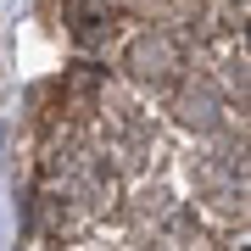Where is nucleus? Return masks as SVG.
<instances>
[{
	"label": "nucleus",
	"mask_w": 251,
	"mask_h": 251,
	"mask_svg": "<svg viewBox=\"0 0 251 251\" xmlns=\"http://www.w3.org/2000/svg\"><path fill=\"white\" fill-rule=\"evenodd\" d=\"M128 73L145 84V90H173L184 78V39L173 28H151L128 45Z\"/></svg>",
	"instance_id": "f257e3e1"
}]
</instances>
